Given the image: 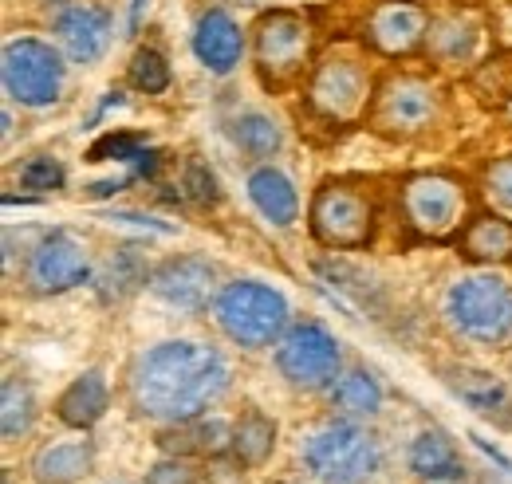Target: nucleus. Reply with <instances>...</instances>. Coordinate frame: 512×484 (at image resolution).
Here are the masks:
<instances>
[{
    "label": "nucleus",
    "mask_w": 512,
    "mask_h": 484,
    "mask_svg": "<svg viewBox=\"0 0 512 484\" xmlns=\"http://www.w3.org/2000/svg\"><path fill=\"white\" fill-rule=\"evenodd\" d=\"M485 185H489V201H493V209L512 221V158L493 162L489 174H485Z\"/></svg>",
    "instance_id": "obj_35"
},
{
    "label": "nucleus",
    "mask_w": 512,
    "mask_h": 484,
    "mask_svg": "<svg viewBox=\"0 0 512 484\" xmlns=\"http://www.w3.org/2000/svg\"><path fill=\"white\" fill-rule=\"evenodd\" d=\"M402 209H406V221L418 233H426V237H449L461 225L465 193H461V185L442 178V174H422V178H414V182L406 185Z\"/></svg>",
    "instance_id": "obj_11"
},
{
    "label": "nucleus",
    "mask_w": 512,
    "mask_h": 484,
    "mask_svg": "<svg viewBox=\"0 0 512 484\" xmlns=\"http://www.w3.org/2000/svg\"><path fill=\"white\" fill-rule=\"evenodd\" d=\"M477 40H481V24L469 12H449V16L430 24L426 52L438 63H461L477 52Z\"/></svg>",
    "instance_id": "obj_23"
},
{
    "label": "nucleus",
    "mask_w": 512,
    "mask_h": 484,
    "mask_svg": "<svg viewBox=\"0 0 512 484\" xmlns=\"http://www.w3.org/2000/svg\"><path fill=\"white\" fill-rule=\"evenodd\" d=\"M272 445H276V422L268 414H260V410H245L241 422L233 425V457H237V465H249V469L264 465Z\"/></svg>",
    "instance_id": "obj_27"
},
{
    "label": "nucleus",
    "mask_w": 512,
    "mask_h": 484,
    "mask_svg": "<svg viewBox=\"0 0 512 484\" xmlns=\"http://www.w3.org/2000/svg\"><path fill=\"white\" fill-rule=\"evenodd\" d=\"M193 56L213 75H229L241 63V56H245V32H241V24L233 20L229 8L213 4V8H205L197 16V24H193Z\"/></svg>",
    "instance_id": "obj_16"
},
{
    "label": "nucleus",
    "mask_w": 512,
    "mask_h": 484,
    "mask_svg": "<svg viewBox=\"0 0 512 484\" xmlns=\"http://www.w3.org/2000/svg\"><path fill=\"white\" fill-rule=\"evenodd\" d=\"M52 32H56V44L71 63H99L111 48V36H115V16L107 4L99 0H67L56 8L52 16Z\"/></svg>",
    "instance_id": "obj_9"
},
{
    "label": "nucleus",
    "mask_w": 512,
    "mask_h": 484,
    "mask_svg": "<svg viewBox=\"0 0 512 484\" xmlns=\"http://www.w3.org/2000/svg\"><path fill=\"white\" fill-rule=\"evenodd\" d=\"M331 406L343 418H375L383 410V386L367 370H347L331 382Z\"/></svg>",
    "instance_id": "obj_25"
},
{
    "label": "nucleus",
    "mask_w": 512,
    "mask_h": 484,
    "mask_svg": "<svg viewBox=\"0 0 512 484\" xmlns=\"http://www.w3.org/2000/svg\"><path fill=\"white\" fill-rule=\"evenodd\" d=\"M213 319L217 327L245 351H260L272 347L284 327H288V300L260 284V280H233L217 292L213 300Z\"/></svg>",
    "instance_id": "obj_3"
},
{
    "label": "nucleus",
    "mask_w": 512,
    "mask_h": 484,
    "mask_svg": "<svg viewBox=\"0 0 512 484\" xmlns=\"http://www.w3.org/2000/svg\"><path fill=\"white\" fill-rule=\"evenodd\" d=\"M158 445L170 457H221L225 449H233V433L221 418H190L158 433Z\"/></svg>",
    "instance_id": "obj_17"
},
{
    "label": "nucleus",
    "mask_w": 512,
    "mask_h": 484,
    "mask_svg": "<svg viewBox=\"0 0 512 484\" xmlns=\"http://www.w3.org/2000/svg\"><path fill=\"white\" fill-rule=\"evenodd\" d=\"M107 402H111V390H107L103 370H83L64 394H60L56 414L71 429H91V425L107 414Z\"/></svg>",
    "instance_id": "obj_18"
},
{
    "label": "nucleus",
    "mask_w": 512,
    "mask_h": 484,
    "mask_svg": "<svg viewBox=\"0 0 512 484\" xmlns=\"http://www.w3.org/2000/svg\"><path fill=\"white\" fill-rule=\"evenodd\" d=\"M339 339L323 323H296L276 343V370L296 390H323L339 378Z\"/></svg>",
    "instance_id": "obj_7"
},
{
    "label": "nucleus",
    "mask_w": 512,
    "mask_h": 484,
    "mask_svg": "<svg viewBox=\"0 0 512 484\" xmlns=\"http://www.w3.org/2000/svg\"><path fill=\"white\" fill-rule=\"evenodd\" d=\"M449 390H453L465 406H473L477 414L509 422V410H512L509 390H505L493 374H485V370H449Z\"/></svg>",
    "instance_id": "obj_24"
},
{
    "label": "nucleus",
    "mask_w": 512,
    "mask_h": 484,
    "mask_svg": "<svg viewBox=\"0 0 512 484\" xmlns=\"http://www.w3.org/2000/svg\"><path fill=\"white\" fill-rule=\"evenodd\" d=\"M253 56L268 87H288L304 75L312 56V32L300 12L292 8H272L260 12L253 28Z\"/></svg>",
    "instance_id": "obj_6"
},
{
    "label": "nucleus",
    "mask_w": 512,
    "mask_h": 484,
    "mask_svg": "<svg viewBox=\"0 0 512 484\" xmlns=\"http://www.w3.org/2000/svg\"><path fill=\"white\" fill-rule=\"evenodd\" d=\"M375 126L386 134H418L426 130L430 122L438 119V91L414 75H402V79H390L379 99H375Z\"/></svg>",
    "instance_id": "obj_13"
},
{
    "label": "nucleus",
    "mask_w": 512,
    "mask_h": 484,
    "mask_svg": "<svg viewBox=\"0 0 512 484\" xmlns=\"http://www.w3.org/2000/svg\"><path fill=\"white\" fill-rule=\"evenodd\" d=\"M150 292L178 311H205L217 292V268L205 256H170L150 272Z\"/></svg>",
    "instance_id": "obj_12"
},
{
    "label": "nucleus",
    "mask_w": 512,
    "mask_h": 484,
    "mask_svg": "<svg viewBox=\"0 0 512 484\" xmlns=\"http://www.w3.org/2000/svg\"><path fill=\"white\" fill-rule=\"evenodd\" d=\"M146 484H197V473L186 465V457H170L146 473Z\"/></svg>",
    "instance_id": "obj_36"
},
{
    "label": "nucleus",
    "mask_w": 512,
    "mask_h": 484,
    "mask_svg": "<svg viewBox=\"0 0 512 484\" xmlns=\"http://www.w3.org/2000/svg\"><path fill=\"white\" fill-rule=\"evenodd\" d=\"M127 79L130 87L142 91V95H162L170 87V63H166L162 52H154V48H138L127 67Z\"/></svg>",
    "instance_id": "obj_30"
},
{
    "label": "nucleus",
    "mask_w": 512,
    "mask_h": 484,
    "mask_svg": "<svg viewBox=\"0 0 512 484\" xmlns=\"http://www.w3.org/2000/svg\"><path fill=\"white\" fill-rule=\"evenodd\" d=\"M300 457L316 484H367L383 465L379 437L355 418L327 422L316 433H308Z\"/></svg>",
    "instance_id": "obj_2"
},
{
    "label": "nucleus",
    "mask_w": 512,
    "mask_h": 484,
    "mask_svg": "<svg viewBox=\"0 0 512 484\" xmlns=\"http://www.w3.org/2000/svg\"><path fill=\"white\" fill-rule=\"evenodd\" d=\"M115 221H130V225H146V229H154V233H170V225H162V221H154V217H138V213H115Z\"/></svg>",
    "instance_id": "obj_37"
},
{
    "label": "nucleus",
    "mask_w": 512,
    "mask_h": 484,
    "mask_svg": "<svg viewBox=\"0 0 512 484\" xmlns=\"http://www.w3.org/2000/svg\"><path fill=\"white\" fill-rule=\"evenodd\" d=\"M473 87L485 99H493V103H512V48H505V52H497V56H489V60L481 63L473 71Z\"/></svg>",
    "instance_id": "obj_31"
},
{
    "label": "nucleus",
    "mask_w": 512,
    "mask_h": 484,
    "mask_svg": "<svg viewBox=\"0 0 512 484\" xmlns=\"http://www.w3.org/2000/svg\"><path fill=\"white\" fill-rule=\"evenodd\" d=\"M249 201L256 205V213L280 229H288L296 217H300V197H296V185L288 182L280 170L272 166H260L249 174Z\"/></svg>",
    "instance_id": "obj_20"
},
{
    "label": "nucleus",
    "mask_w": 512,
    "mask_h": 484,
    "mask_svg": "<svg viewBox=\"0 0 512 484\" xmlns=\"http://www.w3.org/2000/svg\"><path fill=\"white\" fill-rule=\"evenodd\" d=\"M426 32H430V20L410 0H383L367 16V36L383 56H410L426 48Z\"/></svg>",
    "instance_id": "obj_15"
},
{
    "label": "nucleus",
    "mask_w": 512,
    "mask_h": 484,
    "mask_svg": "<svg viewBox=\"0 0 512 484\" xmlns=\"http://www.w3.org/2000/svg\"><path fill=\"white\" fill-rule=\"evenodd\" d=\"M146 4H150V0H130V32L127 36L138 32V24H142V16H146Z\"/></svg>",
    "instance_id": "obj_39"
},
{
    "label": "nucleus",
    "mask_w": 512,
    "mask_h": 484,
    "mask_svg": "<svg viewBox=\"0 0 512 484\" xmlns=\"http://www.w3.org/2000/svg\"><path fill=\"white\" fill-rule=\"evenodd\" d=\"M91 276H95V268H91L87 248L67 229L44 233L40 244L28 252V264H24V280L36 296H64L71 288L87 284Z\"/></svg>",
    "instance_id": "obj_8"
},
{
    "label": "nucleus",
    "mask_w": 512,
    "mask_h": 484,
    "mask_svg": "<svg viewBox=\"0 0 512 484\" xmlns=\"http://www.w3.org/2000/svg\"><path fill=\"white\" fill-rule=\"evenodd\" d=\"M410 473L422 477V481H461L465 477L461 453L449 441V433L426 429V433L414 437V445H410Z\"/></svg>",
    "instance_id": "obj_21"
},
{
    "label": "nucleus",
    "mask_w": 512,
    "mask_h": 484,
    "mask_svg": "<svg viewBox=\"0 0 512 484\" xmlns=\"http://www.w3.org/2000/svg\"><path fill=\"white\" fill-rule=\"evenodd\" d=\"M312 103L320 107L327 119H355L367 99H371V79L363 71V63L351 56H331L316 67L312 75Z\"/></svg>",
    "instance_id": "obj_14"
},
{
    "label": "nucleus",
    "mask_w": 512,
    "mask_h": 484,
    "mask_svg": "<svg viewBox=\"0 0 512 484\" xmlns=\"http://www.w3.org/2000/svg\"><path fill=\"white\" fill-rule=\"evenodd\" d=\"M225 4H272V0H225Z\"/></svg>",
    "instance_id": "obj_40"
},
{
    "label": "nucleus",
    "mask_w": 512,
    "mask_h": 484,
    "mask_svg": "<svg viewBox=\"0 0 512 484\" xmlns=\"http://www.w3.org/2000/svg\"><path fill=\"white\" fill-rule=\"evenodd\" d=\"M36 425V394L24 378H4L0 386V433L4 441L24 437Z\"/></svg>",
    "instance_id": "obj_28"
},
{
    "label": "nucleus",
    "mask_w": 512,
    "mask_h": 484,
    "mask_svg": "<svg viewBox=\"0 0 512 484\" xmlns=\"http://www.w3.org/2000/svg\"><path fill=\"white\" fill-rule=\"evenodd\" d=\"M142 138L138 134H107L91 146L87 162H138L142 158Z\"/></svg>",
    "instance_id": "obj_32"
},
{
    "label": "nucleus",
    "mask_w": 512,
    "mask_h": 484,
    "mask_svg": "<svg viewBox=\"0 0 512 484\" xmlns=\"http://www.w3.org/2000/svg\"><path fill=\"white\" fill-rule=\"evenodd\" d=\"M67 174L64 166L56 162V158H48V154H36V158H28L24 162V170H20V185L24 189H64Z\"/></svg>",
    "instance_id": "obj_33"
},
{
    "label": "nucleus",
    "mask_w": 512,
    "mask_h": 484,
    "mask_svg": "<svg viewBox=\"0 0 512 484\" xmlns=\"http://www.w3.org/2000/svg\"><path fill=\"white\" fill-rule=\"evenodd\" d=\"M111 107H123V95H119V91H111V95H107V99L99 103V111L91 115V122H87V126H99V122H103V115H107Z\"/></svg>",
    "instance_id": "obj_38"
},
{
    "label": "nucleus",
    "mask_w": 512,
    "mask_h": 484,
    "mask_svg": "<svg viewBox=\"0 0 512 484\" xmlns=\"http://www.w3.org/2000/svg\"><path fill=\"white\" fill-rule=\"evenodd\" d=\"M446 315L453 331H461L465 339L501 347L512 339V284L493 272L465 276L449 288Z\"/></svg>",
    "instance_id": "obj_4"
},
{
    "label": "nucleus",
    "mask_w": 512,
    "mask_h": 484,
    "mask_svg": "<svg viewBox=\"0 0 512 484\" xmlns=\"http://www.w3.org/2000/svg\"><path fill=\"white\" fill-rule=\"evenodd\" d=\"M461 248L473 260H512V221L509 217H477L461 233Z\"/></svg>",
    "instance_id": "obj_26"
},
{
    "label": "nucleus",
    "mask_w": 512,
    "mask_h": 484,
    "mask_svg": "<svg viewBox=\"0 0 512 484\" xmlns=\"http://www.w3.org/2000/svg\"><path fill=\"white\" fill-rule=\"evenodd\" d=\"M178 197H186L193 205H213L221 193H217V178H213V170L205 166V162H190L186 166V174H182V189H178Z\"/></svg>",
    "instance_id": "obj_34"
},
{
    "label": "nucleus",
    "mask_w": 512,
    "mask_h": 484,
    "mask_svg": "<svg viewBox=\"0 0 512 484\" xmlns=\"http://www.w3.org/2000/svg\"><path fill=\"white\" fill-rule=\"evenodd\" d=\"M229 390V363L217 347L170 339L142 351L127 374L130 406L150 422H190L201 418Z\"/></svg>",
    "instance_id": "obj_1"
},
{
    "label": "nucleus",
    "mask_w": 512,
    "mask_h": 484,
    "mask_svg": "<svg viewBox=\"0 0 512 484\" xmlns=\"http://www.w3.org/2000/svg\"><path fill=\"white\" fill-rule=\"evenodd\" d=\"M91 465H95L91 441H52V445L36 449L32 477L40 484H75L91 473Z\"/></svg>",
    "instance_id": "obj_19"
},
{
    "label": "nucleus",
    "mask_w": 512,
    "mask_h": 484,
    "mask_svg": "<svg viewBox=\"0 0 512 484\" xmlns=\"http://www.w3.org/2000/svg\"><path fill=\"white\" fill-rule=\"evenodd\" d=\"M142 284H150V272H146V260H142L138 244H119L111 252V260L103 264V272L95 276V292L103 303H123Z\"/></svg>",
    "instance_id": "obj_22"
},
{
    "label": "nucleus",
    "mask_w": 512,
    "mask_h": 484,
    "mask_svg": "<svg viewBox=\"0 0 512 484\" xmlns=\"http://www.w3.org/2000/svg\"><path fill=\"white\" fill-rule=\"evenodd\" d=\"M229 134H233V142L241 146V154H249V158H272V154L284 146V130L276 126V119H268V115H260V111L237 115L233 126H229Z\"/></svg>",
    "instance_id": "obj_29"
},
{
    "label": "nucleus",
    "mask_w": 512,
    "mask_h": 484,
    "mask_svg": "<svg viewBox=\"0 0 512 484\" xmlns=\"http://www.w3.org/2000/svg\"><path fill=\"white\" fill-rule=\"evenodd\" d=\"M312 233L327 248H363L371 237V201L347 185H323L312 201Z\"/></svg>",
    "instance_id": "obj_10"
},
{
    "label": "nucleus",
    "mask_w": 512,
    "mask_h": 484,
    "mask_svg": "<svg viewBox=\"0 0 512 484\" xmlns=\"http://www.w3.org/2000/svg\"><path fill=\"white\" fill-rule=\"evenodd\" d=\"M4 95L20 107L44 111L64 95L67 63L64 52L36 36H16L4 44Z\"/></svg>",
    "instance_id": "obj_5"
}]
</instances>
